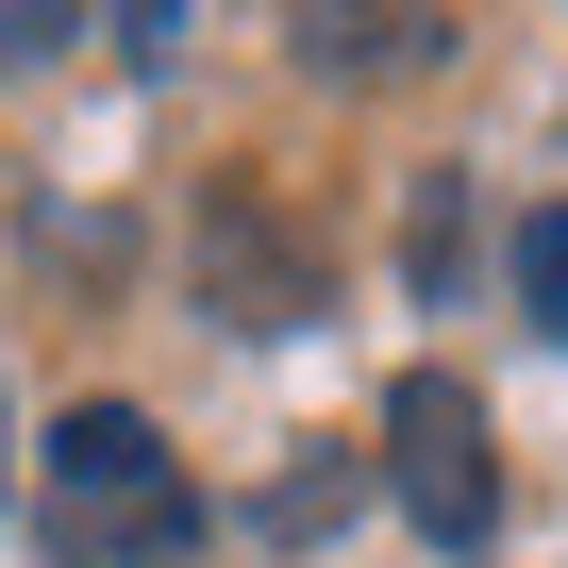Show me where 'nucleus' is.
Instances as JSON below:
<instances>
[{
	"label": "nucleus",
	"mask_w": 568,
	"mask_h": 568,
	"mask_svg": "<svg viewBox=\"0 0 568 568\" xmlns=\"http://www.w3.org/2000/svg\"><path fill=\"white\" fill-rule=\"evenodd\" d=\"M284 51L335 84V68H435V51H468V34L435 18V0H402V18H368V0H352V18H335V0H302V18H284Z\"/></svg>",
	"instance_id": "20e7f679"
},
{
	"label": "nucleus",
	"mask_w": 568,
	"mask_h": 568,
	"mask_svg": "<svg viewBox=\"0 0 568 568\" xmlns=\"http://www.w3.org/2000/svg\"><path fill=\"white\" fill-rule=\"evenodd\" d=\"M518 302H535V335L568 352V201H551V217H518Z\"/></svg>",
	"instance_id": "39448f33"
},
{
	"label": "nucleus",
	"mask_w": 568,
	"mask_h": 568,
	"mask_svg": "<svg viewBox=\"0 0 568 568\" xmlns=\"http://www.w3.org/2000/svg\"><path fill=\"white\" fill-rule=\"evenodd\" d=\"M184 267H201V318H234V335H302V318H335V251L284 217L267 184H201Z\"/></svg>",
	"instance_id": "f03ea898"
},
{
	"label": "nucleus",
	"mask_w": 568,
	"mask_h": 568,
	"mask_svg": "<svg viewBox=\"0 0 568 568\" xmlns=\"http://www.w3.org/2000/svg\"><path fill=\"white\" fill-rule=\"evenodd\" d=\"M352 485H368L352 452H318V468H284V485H267V535H318V518H352Z\"/></svg>",
	"instance_id": "423d86ee"
},
{
	"label": "nucleus",
	"mask_w": 568,
	"mask_h": 568,
	"mask_svg": "<svg viewBox=\"0 0 568 568\" xmlns=\"http://www.w3.org/2000/svg\"><path fill=\"white\" fill-rule=\"evenodd\" d=\"M34 535H51L68 568H168V551H201V485L168 468V435H151L134 402H84V418L51 435Z\"/></svg>",
	"instance_id": "f257e3e1"
},
{
	"label": "nucleus",
	"mask_w": 568,
	"mask_h": 568,
	"mask_svg": "<svg viewBox=\"0 0 568 568\" xmlns=\"http://www.w3.org/2000/svg\"><path fill=\"white\" fill-rule=\"evenodd\" d=\"M385 485H402V518H418L435 551H485V518H501V435H485V402H468L452 368H402V385H385Z\"/></svg>",
	"instance_id": "7ed1b4c3"
},
{
	"label": "nucleus",
	"mask_w": 568,
	"mask_h": 568,
	"mask_svg": "<svg viewBox=\"0 0 568 568\" xmlns=\"http://www.w3.org/2000/svg\"><path fill=\"white\" fill-rule=\"evenodd\" d=\"M468 267V168H418V284Z\"/></svg>",
	"instance_id": "0eeeda50"
},
{
	"label": "nucleus",
	"mask_w": 568,
	"mask_h": 568,
	"mask_svg": "<svg viewBox=\"0 0 568 568\" xmlns=\"http://www.w3.org/2000/svg\"><path fill=\"white\" fill-rule=\"evenodd\" d=\"M51 51H84L68 0H0V68H51Z\"/></svg>",
	"instance_id": "6e6552de"
}]
</instances>
